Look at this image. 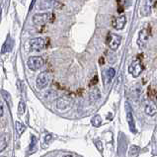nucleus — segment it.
Instances as JSON below:
<instances>
[{
  "label": "nucleus",
  "instance_id": "f257e3e1",
  "mask_svg": "<svg viewBox=\"0 0 157 157\" xmlns=\"http://www.w3.org/2000/svg\"><path fill=\"white\" fill-rule=\"evenodd\" d=\"M52 79V73L51 71H43V72H41L38 75L37 80H36V84H37L39 89H44L50 84Z\"/></svg>",
  "mask_w": 157,
  "mask_h": 157
},
{
  "label": "nucleus",
  "instance_id": "f03ea898",
  "mask_svg": "<svg viewBox=\"0 0 157 157\" xmlns=\"http://www.w3.org/2000/svg\"><path fill=\"white\" fill-rule=\"evenodd\" d=\"M44 64V59L42 56H31L29 57L28 61H27V65H28L29 69L33 71H37L40 68H42Z\"/></svg>",
  "mask_w": 157,
  "mask_h": 157
},
{
  "label": "nucleus",
  "instance_id": "7ed1b4c3",
  "mask_svg": "<svg viewBox=\"0 0 157 157\" xmlns=\"http://www.w3.org/2000/svg\"><path fill=\"white\" fill-rule=\"evenodd\" d=\"M72 107V99L68 96L59 97L56 100V109L60 112H65Z\"/></svg>",
  "mask_w": 157,
  "mask_h": 157
},
{
  "label": "nucleus",
  "instance_id": "20e7f679",
  "mask_svg": "<svg viewBox=\"0 0 157 157\" xmlns=\"http://www.w3.org/2000/svg\"><path fill=\"white\" fill-rule=\"evenodd\" d=\"M143 70V66L141 64V61L140 58H136L132 61V63L128 66V72L132 75V77L137 78Z\"/></svg>",
  "mask_w": 157,
  "mask_h": 157
},
{
  "label": "nucleus",
  "instance_id": "39448f33",
  "mask_svg": "<svg viewBox=\"0 0 157 157\" xmlns=\"http://www.w3.org/2000/svg\"><path fill=\"white\" fill-rule=\"evenodd\" d=\"M48 39H44V38H34L30 41V46L31 48L33 51L36 52H40L46 48L48 46Z\"/></svg>",
  "mask_w": 157,
  "mask_h": 157
},
{
  "label": "nucleus",
  "instance_id": "423d86ee",
  "mask_svg": "<svg viewBox=\"0 0 157 157\" xmlns=\"http://www.w3.org/2000/svg\"><path fill=\"white\" fill-rule=\"evenodd\" d=\"M121 42H122V37L117 34L110 33L107 38V44L112 51H117L120 47Z\"/></svg>",
  "mask_w": 157,
  "mask_h": 157
},
{
  "label": "nucleus",
  "instance_id": "0eeeda50",
  "mask_svg": "<svg viewBox=\"0 0 157 157\" xmlns=\"http://www.w3.org/2000/svg\"><path fill=\"white\" fill-rule=\"evenodd\" d=\"M125 112H127V121H128L129 129H131V132L132 133H136V129L134 118H133V115H132V107H131V105L128 104V103H125Z\"/></svg>",
  "mask_w": 157,
  "mask_h": 157
},
{
  "label": "nucleus",
  "instance_id": "6e6552de",
  "mask_svg": "<svg viewBox=\"0 0 157 157\" xmlns=\"http://www.w3.org/2000/svg\"><path fill=\"white\" fill-rule=\"evenodd\" d=\"M150 35V30L148 28L141 29L138 33V39H137V44L140 46V48H143L148 42Z\"/></svg>",
  "mask_w": 157,
  "mask_h": 157
},
{
  "label": "nucleus",
  "instance_id": "1a4fd4ad",
  "mask_svg": "<svg viewBox=\"0 0 157 157\" xmlns=\"http://www.w3.org/2000/svg\"><path fill=\"white\" fill-rule=\"evenodd\" d=\"M51 13H41V14H35L33 16V23L37 26H44L50 21Z\"/></svg>",
  "mask_w": 157,
  "mask_h": 157
},
{
  "label": "nucleus",
  "instance_id": "9d476101",
  "mask_svg": "<svg viewBox=\"0 0 157 157\" xmlns=\"http://www.w3.org/2000/svg\"><path fill=\"white\" fill-rule=\"evenodd\" d=\"M125 24H127V17H125V15H120L114 17L113 20H112V26H113V28L119 31L123 30Z\"/></svg>",
  "mask_w": 157,
  "mask_h": 157
},
{
  "label": "nucleus",
  "instance_id": "9b49d317",
  "mask_svg": "<svg viewBox=\"0 0 157 157\" xmlns=\"http://www.w3.org/2000/svg\"><path fill=\"white\" fill-rule=\"evenodd\" d=\"M115 75H116V70L114 68H112V67L111 68H108L104 72V84L106 87L111 83V81L115 77Z\"/></svg>",
  "mask_w": 157,
  "mask_h": 157
},
{
  "label": "nucleus",
  "instance_id": "f8f14e48",
  "mask_svg": "<svg viewBox=\"0 0 157 157\" xmlns=\"http://www.w3.org/2000/svg\"><path fill=\"white\" fill-rule=\"evenodd\" d=\"M144 112L146 115H148L150 117L152 116H155L157 114V105L153 101H150L148 102L147 104L145 105V108H144Z\"/></svg>",
  "mask_w": 157,
  "mask_h": 157
},
{
  "label": "nucleus",
  "instance_id": "ddd939ff",
  "mask_svg": "<svg viewBox=\"0 0 157 157\" xmlns=\"http://www.w3.org/2000/svg\"><path fill=\"white\" fill-rule=\"evenodd\" d=\"M152 2H153V0H144L142 7L140 8V14L142 16H148L151 13Z\"/></svg>",
  "mask_w": 157,
  "mask_h": 157
},
{
  "label": "nucleus",
  "instance_id": "4468645a",
  "mask_svg": "<svg viewBox=\"0 0 157 157\" xmlns=\"http://www.w3.org/2000/svg\"><path fill=\"white\" fill-rule=\"evenodd\" d=\"M13 46H14V41L10 38V36H8L5 43L3 44V47H2V50H1V52L2 53H6V52H9L12 51L13 48Z\"/></svg>",
  "mask_w": 157,
  "mask_h": 157
},
{
  "label": "nucleus",
  "instance_id": "2eb2a0df",
  "mask_svg": "<svg viewBox=\"0 0 157 157\" xmlns=\"http://www.w3.org/2000/svg\"><path fill=\"white\" fill-rule=\"evenodd\" d=\"M9 140H10L9 134H3V136H0V152H2L7 147L8 143H9Z\"/></svg>",
  "mask_w": 157,
  "mask_h": 157
},
{
  "label": "nucleus",
  "instance_id": "dca6fc26",
  "mask_svg": "<svg viewBox=\"0 0 157 157\" xmlns=\"http://www.w3.org/2000/svg\"><path fill=\"white\" fill-rule=\"evenodd\" d=\"M101 97V92L97 87H93L90 90V100L92 102L97 101Z\"/></svg>",
  "mask_w": 157,
  "mask_h": 157
},
{
  "label": "nucleus",
  "instance_id": "f3484780",
  "mask_svg": "<svg viewBox=\"0 0 157 157\" xmlns=\"http://www.w3.org/2000/svg\"><path fill=\"white\" fill-rule=\"evenodd\" d=\"M91 124L95 128H99L100 125L102 124V118H101V116H99V115L94 116L93 118H92V120H91Z\"/></svg>",
  "mask_w": 157,
  "mask_h": 157
},
{
  "label": "nucleus",
  "instance_id": "a211bd4d",
  "mask_svg": "<svg viewBox=\"0 0 157 157\" xmlns=\"http://www.w3.org/2000/svg\"><path fill=\"white\" fill-rule=\"evenodd\" d=\"M140 154V147L136 145H132L129 149V156L131 157H137Z\"/></svg>",
  "mask_w": 157,
  "mask_h": 157
},
{
  "label": "nucleus",
  "instance_id": "6ab92c4d",
  "mask_svg": "<svg viewBox=\"0 0 157 157\" xmlns=\"http://www.w3.org/2000/svg\"><path fill=\"white\" fill-rule=\"evenodd\" d=\"M37 142H38L37 137L34 136H31V144H30V147H29V150L31 152H34L36 149H37Z\"/></svg>",
  "mask_w": 157,
  "mask_h": 157
},
{
  "label": "nucleus",
  "instance_id": "aec40b11",
  "mask_svg": "<svg viewBox=\"0 0 157 157\" xmlns=\"http://www.w3.org/2000/svg\"><path fill=\"white\" fill-rule=\"evenodd\" d=\"M15 124H16V131H17V133L19 134V136H21V134L25 132L26 127H25V125H24L23 124H21L20 122H16Z\"/></svg>",
  "mask_w": 157,
  "mask_h": 157
},
{
  "label": "nucleus",
  "instance_id": "412c9836",
  "mask_svg": "<svg viewBox=\"0 0 157 157\" xmlns=\"http://www.w3.org/2000/svg\"><path fill=\"white\" fill-rule=\"evenodd\" d=\"M25 111H26L25 103H24V101H20L19 105H18V113H19L20 115H22V114L25 113Z\"/></svg>",
  "mask_w": 157,
  "mask_h": 157
},
{
  "label": "nucleus",
  "instance_id": "4be33fe9",
  "mask_svg": "<svg viewBox=\"0 0 157 157\" xmlns=\"http://www.w3.org/2000/svg\"><path fill=\"white\" fill-rule=\"evenodd\" d=\"M52 134H47V136H44V144H43V148L44 147H48V142L52 140Z\"/></svg>",
  "mask_w": 157,
  "mask_h": 157
},
{
  "label": "nucleus",
  "instance_id": "5701e85b",
  "mask_svg": "<svg viewBox=\"0 0 157 157\" xmlns=\"http://www.w3.org/2000/svg\"><path fill=\"white\" fill-rule=\"evenodd\" d=\"M95 145L97 147V149L100 152H103V149H104V146H103V142L101 140H96L95 141Z\"/></svg>",
  "mask_w": 157,
  "mask_h": 157
},
{
  "label": "nucleus",
  "instance_id": "b1692460",
  "mask_svg": "<svg viewBox=\"0 0 157 157\" xmlns=\"http://www.w3.org/2000/svg\"><path fill=\"white\" fill-rule=\"evenodd\" d=\"M97 82H98V76L95 75V76H94V78L92 79V81H91L90 85H95V84H97Z\"/></svg>",
  "mask_w": 157,
  "mask_h": 157
},
{
  "label": "nucleus",
  "instance_id": "393cba45",
  "mask_svg": "<svg viewBox=\"0 0 157 157\" xmlns=\"http://www.w3.org/2000/svg\"><path fill=\"white\" fill-rule=\"evenodd\" d=\"M35 2H36V0H33V1H32V3H31V5H30V8H29V10H32V8H33V6H34Z\"/></svg>",
  "mask_w": 157,
  "mask_h": 157
},
{
  "label": "nucleus",
  "instance_id": "a878e982",
  "mask_svg": "<svg viewBox=\"0 0 157 157\" xmlns=\"http://www.w3.org/2000/svg\"><path fill=\"white\" fill-rule=\"evenodd\" d=\"M3 115V108H2V105H0V117Z\"/></svg>",
  "mask_w": 157,
  "mask_h": 157
},
{
  "label": "nucleus",
  "instance_id": "bb28decb",
  "mask_svg": "<svg viewBox=\"0 0 157 157\" xmlns=\"http://www.w3.org/2000/svg\"><path fill=\"white\" fill-rule=\"evenodd\" d=\"M99 62H100V64H103V63H104V58L101 57V58H100V60H99Z\"/></svg>",
  "mask_w": 157,
  "mask_h": 157
},
{
  "label": "nucleus",
  "instance_id": "cd10ccee",
  "mask_svg": "<svg viewBox=\"0 0 157 157\" xmlns=\"http://www.w3.org/2000/svg\"><path fill=\"white\" fill-rule=\"evenodd\" d=\"M1 17H2V10H1V8H0V22H1Z\"/></svg>",
  "mask_w": 157,
  "mask_h": 157
},
{
  "label": "nucleus",
  "instance_id": "c85d7f7f",
  "mask_svg": "<svg viewBox=\"0 0 157 157\" xmlns=\"http://www.w3.org/2000/svg\"><path fill=\"white\" fill-rule=\"evenodd\" d=\"M62 157H72V156H71L70 154H65V155H63Z\"/></svg>",
  "mask_w": 157,
  "mask_h": 157
}]
</instances>
